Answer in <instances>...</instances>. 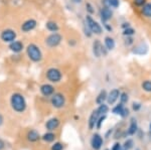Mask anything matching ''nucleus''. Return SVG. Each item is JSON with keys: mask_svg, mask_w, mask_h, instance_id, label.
<instances>
[{"mask_svg": "<svg viewBox=\"0 0 151 150\" xmlns=\"http://www.w3.org/2000/svg\"><path fill=\"white\" fill-rule=\"evenodd\" d=\"M10 104H11L12 109L17 113H22L26 109L25 99H24V97L19 93L12 94L11 99H10Z\"/></svg>", "mask_w": 151, "mask_h": 150, "instance_id": "1", "label": "nucleus"}, {"mask_svg": "<svg viewBox=\"0 0 151 150\" xmlns=\"http://www.w3.org/2000/svg\"><path fill=\"white\" fill-rule=\"evenodd\" d=\"M26 54H27L28 59L35 62H38L42 60V52L40 48L35 43H29L26 47Z\"/></svg>", "mask_w": 151, "mask_h": 150, "instance_id": "2", "label": "nucleus"}, {"mask_svg": "<svg viewBox=\"0 0 151 150\" xmlns=\"http://www.w3.org/2000/svg\"><path fill=\"white\" fill-rule=\"evenodd\" d=\"M16 36H17V33H16L15 30L11 29V28H6V29L1 31L0 38L3 42L10 43L16 39Z\"/></svg>", "mask_w": 151, "mask_h": 150, "instance_id": "3", "label": "nucleus"}, {"mask_svg": "<svg viewBox=\"0 0 151 150\" xmlns=\"http://www.w3.org/2000/svg\"><path fill=\"white\" fill-rule=\"evenodd\" d=\"M86 22H87L88 28H89V29L91 30L93 33H96V34H101L102 33L103 29H102L101 25H100L97 21H95L94 19L92 18L91 15L86 16Z\"/></svg>", "mask_w": 151, "mask_h": 150, "instance_id": "4", "label": "nucleus"}, {"mask_svg": "<svg viewBox=\"0 0 151 150\" xmlns=\"http://www.w3.org/2000/svg\"><path fill=\"white\" fill-rule=\"evenodd\" d=\"M62 72L58 69H55V67H50L47 72V78L52 83H58L62 80Z\"/></svg>", "mask_w": 151, "mask_h": 150, "instance_id": "5", "label": "nucleus"}, {"mask_svg": "<svg viewBox=\"0 0 151 150\" xmlns=\"http://www.w3.org/2000/svg\"><path fill=\"white\" fill-rule=\"evenodd\" d=\"M62 40H63V36L60 33L53 32L45 38V44L50 47H55L62 42Z\"/></svg>", "mask_w": 151, "mask_h": 150, "instance_id": "6", "label": "nucleus"}, {"mask_svg": "<svg viewBox=\"0 0 151 150\" xmlns=\"http://www.w3.org/2000/svg\"><path fill=\"white\" fill-rule=\"evenodd\" d=\"M65 98L62 93H57L53 94L52 97V104L55 108H63L65 106Z\"/></svg>", "mask_w": 151, "mask_h": 150, "instance_id": "7", "label": "nucleus"}, {"mask_svg": "<svg viewBox=\"0 0 151 150\" xmlns=\"http://www.w3.org/2000/svg\"><path fill=\"white\" fill-rule=\"evenodd\" d=\"M36 24H37V22H36V20H35V19H27V20H25L21 24L20 28L23 32H29V31L35 29L36 27Z\"/></svg>", "mask_w": 151, "mask_h": 150, "instance_id": "8", "label": "nucleus"}, {"mask_svg": "<svg viewBox=\"0 0 151 150\" xmlns=\"http://www.w3.org/2000/svg\"><path fill=\"white\" fill-rule=\"evenodd\" d=\"M23 48H24L23 43L19 42V40H14V42L9 43V50L11 52H13L14 54H19L20 52H22Z\"/></svg>", "mask_w": 151, "mask_h": 150, "instance_id": "9", "label": "nucleus"}, {"mask_svg": "<svg viewBox=\"0 0 151 150\" xmlns=\"http://www.w3.org/2000/svg\"><path fill=\"white\" fill-rule=\"evenodd\" d=\"M118 98H120V91L118 89H114L112 90L109 95L107 96V101H108V104L109 105H113L114 103L118 100Z\"/></svg>", "mask_w": 151, "mask_h": 150, "instance_id": "10", "label": "nucleus"}, {"mask_svg": "<svg viewBox=\"0 0 151 150\" xmlns=\"http://www.w3.org/2000/svg\"><path fill=\"white\" fill-rule=\"evenodd\" d=\"M100 15H101V19L103 22H106L109 19L112 18V15H113V12L111 11V9L109 7H103L101 9V12H100Z\"/></svg>", "mask_w": 151, "mask_h": 150, "instance_id": "11", "label": "nucleus"}, {"mask_svg": "<svg viewBox=\"0 0 151 150\" xmlns=\"http://www.w3.org/2000/svg\"><path fill=\"white\" fill-rule=\"evenodd\" d=\"M91 144L95 150H99L102 147V145H103V138L99 134H95L93 138H92Z\"/></svg>", "mask_w": 151, "mask_h": 150, "instance_id": "12", "label": "nucleus"}, {"mask_svg": "<svg viewBox=\"0 0 151 150\" xmlns=\"http://www.w3.org/2000/svg\"><path fill=\"white\" fill-rule=\"evenodd\" d=\"M40 93L45 97L52 96V94L55 93V88H53L52 85L45 84L40 87Z\"/></svg>", "mask_w": 151, "mask_h": 150, "instance_id": "13", "label": "nucleus"}, {"mask_svg": "<svg viewBox=\"0 0 151 150\" xmlns=\"http://www.w3.org/2000/svg\"><path fill=\"white\" fill-rule=\"evenodd\" d=\"M102 48H103V45L100 40L96 39L93 42V54L96 57H100L102 55Z\"/></svg>", "mask_w": 151, "mask_h": 150, "instance_id": "14", "label": "nucleus"}, {"mask_svg": "<svg viewBox=\"0 0 151 150\" xmlns=\"http://www.w3.org/2000/svg\"><path fill=\"white\" fill-rule=\"evenodd\" d=\"M60 125V120L58 118H52L47 122V129L50 130V131H52V130H55Z\"/></svg>", "mask_w": 151, "mask_h": 150, "instance_id": "15", "label": "nucleus"}, {"mask_svg": "<svg viewBox=\"0 0 151 150\" xmlns=\"http://www.w3.org/2000/svg\"><path fill=\"white\" fill-rule=\"evenodd\" d=\"M100 117L99 113L97 110L93 111V113L91 114V116H90V119H89V128L90 129H93V128L95 127V125L97 124V121H98Z\"/></svg>", "mask_w": 151, "mask_h": 150, "instance_id": "16", "label": "nucleus"}, {"mask_svg": "<svg viewBox=\"0 0 151 150\" xmlns=\"http://www.w3.org/2000/svg\"><path fill=\"white\" fill-rule=\"evenodd\" d=\"M147 50H148L147 45L141 43V44L137 45L136 47H134V50L132 52H133V54H136V55H144L147 52Z\"/></svg>", "mask_w": 151, "mask_h": 150, "instance_id": "17", "label": "nucleus"}, {"mask_svg": "<svg viewBox=\"0 0 151 150\" xmlns=\"http://www.w3.org/2000/svg\"><path fill=\"white\" fill-rule=\"evenodd\" d=\"M137 122H136V120L134 119H131V123H130V126H129L128 128V135H133V134H135L136 131H137Z\"/></svg>", "mask_w": 151, "mask_h": 150, "instance_id": "18", "label": "nucleus"}, {"mask_svg": "<svg viewBox=\"0 0 151 150\" xmlns=\"http://www.w3.org/2000/svg\"><path fill=\"white\" fill-rule=\"evenodd\" d=\"M45 27H47V30L52 31V32H57V31L60 29L58 23L55 22V21H48V22H47V24H45Z\"/></svg>", "mask_w": 151, "mask_h": 150, "instance_id": "19", "label": "nucleus"}, {"mask_svg": "<svg viewBox=\"0 0 151 150\" xmlns=\"http://www.w3.org/2000/svg\"><path fill=\"white\" fill-rule=\"evenodd\" d=\"M105 47L108 50H113L114 47H115V42H114V39L110 36H107V37H105Z\"/></svg>", "mask_w": 151, "mask_h": 150, "instance_id": "20", "label": "nucleus"}, {"mask_svg": "<svg viewBox=\"0 0 151 150\" xmlns=\"http://www.w3.org/2000/svg\"><path fill=\"white\" fill-rule=\"evenodd\" d=\"M27 139L30 142H35L40 139V134H38L35 130H31V131H29L27 134Z\"/></svg>", "mask_w": 151, "mask_h": 150, "instance_id": "21", "label": "nucleus"}, {"mask_svg": "<svg viewBox=\"0 0 151 150\" xmlns=\"http://www.w3.org/2000/svg\"><path fill=\"white\" fill-rule=\"evenodd\" d=\"M107 93H106V91L103 90V91H101V93L99 94L98 97H97V99H96V103L97 104H99V105H101V104H103L105 101L107 100Z\"/></svg>", "mask_w": 151, "mask_h": 150, "instance_id": "22", "label": "nucleus"}, {"mask_svg": "<svg viewBox=\"0 0 151 150\" xmlns=\"http://www.w3.org/2000/svg\"><path fill=\"white\" fill-rule=\"evenodd\" d=\"M142 14L146 17H151V2L146 3L142 8Z\"/></svg>", "mask_w": 151, "mask_h": 150, "instance_id": "23", "label": "nucleus"}, {"mask_svg": "<svg viewBox=\"0 0 151 150\" xmlns=\"http://www.w3.org/2000/svg\"><path fill=\"white\" fill-rule=\"evenodd\" d=\"M102 2H104L106 7L112 6L113 8H117V7L119 6V0H104V1H102Z\"/></svg>", "mask_w": 151, "mask_h": 150, "instance_id": "24", "label": "nucleus"}, {"mask_svg": "<svg viewBox=\"0 0 151 150\" xmlns=\"http://www.w3.org/2000/svg\"><path fill=\"white\" fill-rule=\"evenodd\" d=\"M97 111H98L99 115L102 116V115H106V113H108L109 111V107L107 105H105V104H101V105L99 106V108L97 109Z\"/></svg>", "mask_w": 151, "mask_h": 150, "instance_id": "25", "label": "nucleus"}, {"mask_svg": "<svg viewBox=\"0 0 151 150\" xmlns=\"http://www.w3.org/2000/svg\"><path fill=\"white\" fill-rule=\"evenodd\" d=\"M55 138V135L53 133H47L42 136V139L45 140V142H52Z\"/></svg>", "mask_w": 151, "mask_h": 150, "instance_id": "26", "label": "nucleus"}, {"mask_svg": "<svg viewBox=\"0 0 151 150\" xmlns=\"http://www.w3.org/2000/svg\"><path fill=\"white\" fill-rule=\"evenodd\" d=\"M123 109H124V104L120 103L113 109V113H114V114H117V115H120L121 113H122Z\"/></svg>", "mask_w": 151, "mask_h": 150, "instance_id": "27", "label": "nucleus"}, {"mask_svg": "<svg viewBox=\"0 0 151 150\" xmlns=\"http://www.w3.org/2000/svg\"><path fill=\"white\" fill-rule=\"evenodd\" d=\"M132 147H133V141L131 139H128L127 141H125V143H124L122 150H130Z\"/></svg>", "mask_w": 151, "mask_h": 150, "instance_id": "28", "label": "nucleus"}, {"mask_svg": "<svg viewBox=\"0 0 151 150\" xmlns=\"http://www.w3.org/2000/svg\"><path fill=\"white\" fill-rule=\"evenodd\" d=\"M143 90L146 92H151V81H145L142 84Z\"/></svg>", "mask_w": 151, "mask_h": 150, "instance_id": "29", "label": "nucleus"}, {"mask_svg": "<svg viewBox=\"0 0 151 150\" xmlns=\"http://www.w3.org/2000/svg\"><path fill=\"white\" fill-rule=\"evenodd\" d=\"M134 33H135V30H134L133 28H131L130 26H129V27H127L125 30H124L123 34L126 35V36H131V35H133Z\"/></svg>", "mask_w": 151, "mask_h": 150, "instance_id": "30", "label": "nucleus"}, {"mask_svg": "<svg viewBox=\"0 0 151 150\" xmlns=\"http://www.w3.org/2000/svg\"><path fill=\"white\" fill-rule=\"evenodd\" d=\"M106 119V115H102V116H100L99 117V119H98V121H97V128L98 129H100L101 128V125H102V123L104 122V120Z\"/></svg>", "mask_w": 151, "mask_h": 150, "instance_id": "31", "label": "nucleus"}, {"mask_svg": "<svg viewBox=\"0 0 151 150\" xmlns=\"http://www.w3.org/2000/svg\"><path fill=\"white\" fill-rule=\"evenodd\" d=\"M120 100H121V103H122V104L127 103L128 102V95L126 93L120 94Z\"/></svg>", "mask_w": 151, "mask_h": 150, "instance_id": "32", "label": "nucleus"}, {"mask_svg": "<svg viewBox=\"0 0 151 150\" xmlns=\"http://www.w3.org/2000/svg\"><path fill=\"white\" fill-rule=\"evenodd\" d=\"M52 150H63V144H60V142L55 143L52 146Z\"/></svg>", "mask_w": 151, "mask_h": 150, "instance_id": "33", "label": "nucleus"}, {"mask_svg": "<svg viewBox=\"0 0 151 150\" xmlns=\"http://www.w3.org/2000/svg\"><path fill=\"white\" fill-rule=\"evenodd\" d=\"M134 4L137 6H144L146 4V0H134Z\"/></svg>", "mask_w": 151, "mask_h": 150, "instance_id": "34", "label": "nucleus"}, {"mask_svg": "<svg viewBox=\"0 0 151 150\" xmlns=\"http://www.w3.org/2000/svg\"><path fill=\"white\" fill-rule=\"evenodd\" d=\"M128 115H129V110H128L127 108L124 107L123 111H122V113L120 114V116H121V117H123V118H125V117H127Z\"/></svg>", "mask_w": 151, "mask_h": 150, "instance_id": "35", "label": "nucleus"}, {"mask_svg": "<svg viewBox=\"0 0 151 150\" xmlns=\"http://www.w3.org/2000/svg\"><path fill=\"white\" fill-rule=\"evenodd\" d=\"M86 8H87V11L89 12V13L92 14V13H94V12H95V10L93 9V6H92L90 3H87L86 4Z\"/></svg>", "mask_w": 151, "mask_h": 150, "instance_id": "36", "label": "nucleus"}, {"mask_svg": "<svg viewBox=\"0 0 151 150\" xmlns=\"http://www.w3.org/2000/svg\"><path fill=\"white\" fill-rule=\"evenodd\" d=\"M112 150H122V146L120 143H115L114 146L112 147Z\"/></svg>", "mask_w": 151, "mask_h": 150, "instance_id": "37", "label": "nucleus"}, {"mask_svg": "<svg viewBox=\"0 0 151 150\" xmlns=\"http://www.w3.org/2000/svg\"><path fill=\"white\" fill-rule=\"evenodd\" d=\"M133 110L134 111H138L141 108V104L140 103H133Z\"/></svg>", "mask_w": 151, "mask_h": 150, "instance_id": "38", "label": "nucleus"}, {"mask_svg": "<svg viewBox=\"0 0 151 150\" xmlns=\"http://www.w3.org/2000/svg\"><path fill=\"white\" fill-rule=\"evenodd\" d=\"M4 148V142L2 141V140H0V150Z\"/></svg>", "mask_w": 151, "mask_h": 150, "instance_id": "39", "label": "nucleus"}, {"mask_svg": "<svg viewBox=\"0 0 151 150\" xmlns=\"http://www.w3.org/2000/svg\"><path fill=\"white\" fill-rule=\"evenodd\" d=\"M3 124V117H2V115L0 114V126Z\"/></svg>", "mask_w": 151, "mask_h": 150, "instance_id": "40", "label": "nucleus"}, {"mask_svg": "<svg viewBox=\"0 0 151 150\" xmlns=\"http://www.w3.org/2000/svg\"><path fill=\"white\" fill-rule=\"evenodd\" d=\"M150 129H151V124H150Z\"/></svg>", "mask_w": 151, "mask_h": 150, "instance_id": "41", "label": "nucleus"}, {"mask_svg": "<svg viewBox=\"0 0 151 150\" xmlns=\"http://www.w3.org/2000/svg\"><path fill=\"white\" fill-rule=\"evenodd\" d=\"M105 150H109V149H105Z\"/></svg>", "mask_w": 151, "mask_h": 150, "instance_id": "42", "label": "nucleus"}, {"mask_svg": "<svg viewBox=\"0 0 151 150\" xmlns=\"http://www.w3.org/2000/svg\"><path fill=\"white\" fill-rule=\"evenodd\" d=\"M150 135H151V132H150Z\"/></svg>", "mask_w": 151, "mask_h": 150, "instance_id": "43", "label": "nucleus"}]
</instances>
